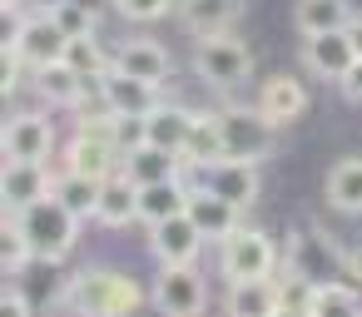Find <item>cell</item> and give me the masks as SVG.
<instances>
[{"mask_svg": "<svg viewBox=\"0 0 362 317\" xmlns=\"http://www.w3.org/2000/svg\"><path fill=\"white\" fill-rule=\"evenodd\" d=\"M60 297L75 317H134L149 302L139 277H129L124 268H80Z\"/></svg>", "mask_w": 362, "mask_h": 317, "instance_id": "6da1fadb", "label": "cell"}, {"mask_svg": "<svg viewBox=\"0 0 362 317\" xmlns=\"http://www.w3.org/2000/svg\"><path fill=\"white\" fill-rule=\"evenodd\" d=\"M283 268L288 273H303L308 282H352L357 277V253L337 248V238L317 223H298L288 228L283 238Z\"/></svg>", "mask_w": 362, "mask_h": 317, "instance_id": "7a4b0ae2", "label": "cell"}, {"mask_svg": "<svg viewBox=\"0 0 362 317\" xmlns=\"http://www.w3.org/2000/svg\"><path fill=\"white\" fill-rule=\"evenodd\" d=\"M16 218H21V228H25L30 248H35V263H65L75 253V243H80V228H85V218H75L55 193L30 203V208H21Z\"/></svg>", "mask_w": 362, "mask_h": 317, "instance_id": "3957f363", "label": "cell"}, {"mask_svg": "<svg viewBox=\"0 0 362 317\" xmlns=\"http://www.w3.org/2000/svg\"><path fill=\"white\" fill-rule=\"evenodd\" d=\"M194 75L209 85V90H243L248 80H253V50L233 35V30H223V35H204L199 45H194Z\"/></svg>", "mask_w": 362, "mask_h": 317, "instance_id": "277c9868", "label": "cell"}, {"mask_svg": "<svg viewBox=\"0 0 362 317\" xmlns=\"http://www.w3.org/2000/svg\"><path fill=\"white\" fill-rule=\"evenodd\" d=\"M218 129H223V154L243 159V164H263L278 149V124L258 109V104H223L218 109Z\"/></svg>", "mask_w": 362, "mask_h": 317, "instance_id": "5b68a950", "label": "cell"}, {"mask_svg": "<svg viewBox=\"0 0 362 317\" xmlns=\"http://www.w3.org/2000/svg\"><path fill=\"white\" fill-rule=\"evenodd\" d=\"M0 45H16L30 70H45V65H60V60H65L70 35H65V30L50 20V11L40 6V11H16V16H6V40H0Z\"/></svg>", "mask_w": 362, "mask_h": 317, "instance_id": "8992f818", "label": "cell"}, {"mask_svg": "<svg viewBox=\"0 0 362 317\" xmlns=\"http://www.w3.org/2000/svg\"><path fill=\"white\" fill-rule=\"evenodd\" d=\"M149 302L159 317H204L209 312V277L199 273V263H164L154 273Z\"/></svg>", "mask_w": 362, "mask_h": 317, "instance_id": "52a82bcc", "label": "cell"}, {"mask_svg": "<svg viewBox=\"0 0 362 317\" xmlns=\"http://www.w3.org/2000/svg\"><path fill=\"white\" fill-rule=\"evenodd\" d=\"M0 154L6 164H50L55 154V124L45 109H11L0 129Z\"/></svg>", "mask_w": 362, "mask_h": 317, "instance_id": "ba28073f", "label": "cell"}, {"mask_svg": "<svg viewBox=\"0 0 362 317\" xmlns=\"http://www.w3.org/2000/svg\"><path fill=\"white\" fill-rule=\"evenodd\" d=\"M218 273L228 282H248V277H273L278 273V248L268 233L258 228H238L218 243Z\"/></svg>", "mask_w": 362, "mask_h": 317, "instance_id": "9c48e42d", "label": "cell"}, {"mask_svg": "<svg viewBox=\"0 0 362 317\" xmlns=\"http://www.w3.org/2000/svg\"><path fill=\"white\" fill-rule=\"evenodd\" d=\"M159 90H164V85H149V80L124 75V70H110V75L95 85V100H100L110 114H119V119H149V114L164 104Z\"/></svg>", "mask_w": 362, "mask_h": 317, "instance_id": "30bf717a", "label": "cell"}, {"mask_svg": "<svg viewBox=\"0 0 362 317\" xmlns=\"http://www.w3.org/2000/svg\"><path fill=\"white\" fill-rule=\"evenodd\" d=\"M357 65V45L347 30H327V35H303V70L322 85H342L347 70Z\"/></svg>", "mask_w": 362, "mask_h": 317, "instance_id": "8fae6325", "label": "cell"}, {"mask_svg": "<svg viewBox=\"0 0 362 317\" xmlns=\"http://www.w3.org/2000/svg\"><path fill=\"white\" fill-rule=\"evenodd\" d=\"M30 90L40 95V104L45 109H90V100H95V85L70 65V60H60V65H45V70H35L30 75Z\"/></svg>", "mask_w": 362, "mask_h": 317, "instance_id": "7c38bea8", "label": "cell"}, {"mask_svg": "<svg viewBox=\"0 0 362 317\" xmlns=\"http://www.w3.org/2000/svg\"><path fill=\"white\" fill-rule=\"evenodd\" d=\"M189 218H194V228L204 233V243H223L228 233H238L243 228V208L238 203H228V198H218L209 184H194V193H189V208H184Z\"/></svg>", "mask_w": 362, "mask_h": 317, "instance_id": "4fadbf2b", "label": "cell"}, {"mask_svg": "<svg viewBox=\"0 0 362 317\" xmlns=\"http://www.w3.org/2000/svg\"><path fill=\"white\" fill-rule=\"evenodd\" d=\"M204 248H209V243H204V233L194 228L189 213H174V218H164V223L149 228V258H154L159 268H164V263H199Z\"/></svg>", "mask_w": 362, "mask_h": 317, "instance_id": "5bb4252c", "label": "cell"}, {"mask_svg": "<svg viewBox=\"0 0 362 317\" xmlns=\"http://www.w3.org/2000/svg\"><path fill=\"white\" fill-rule=\"evenodd\" d=\"M55 179L60 174H50V164H6V169H0V208L21 213V208L50 198Z\"/></svg>", "mask_w": 362, "mask_h": 317, "instance_id": "9a60e30c", "label": "cell"}, {"mask_svg": "<svg viewBox=\"0 0 362 317\" xmlns=\"http://www.w3.org/2000/svg\"><path fill=\"white\" fill-rule=\"evenodd\" d=\"M278 129H288V124H298L303 114H308V104H313V95H308V85L298 80V75H268L263 85H258V100H253Z\"/></svg>", "mask_w": 362, "mask_h": 317, "instance_id": "2e32d148", "label": "cell"}, {"mask_svg": "<svg viewBox=\"0 0 362 317\" xmlns=\"http://www.w3.org/2000/svg\"><path fill=\"white\" fill-rule=\"evenodd\" d=\"M115 70H124V75H134V80H149V85H169L174 55H169L159 40H149V35H129V40L115 50Z\"/></svg>", "mask_w": 362, "mask_h": 317, "instance_id": "e0dca14e", "label": "cell"}, {"mask_svg": "<svg viewBox=\"0 0 362 317\" xmlns=\"http://www.w3.org/2000/svg\"><path fill=\"white\" fill-rule=\"evenodd\" d=\"M199 184H209L218 198H228V203H238V208H253L258 193H263V174H258V164H243V159H223V164L204 169Z\"/></svg>", "mask_w": 362, "mask_h": 317, "instance_id": "ac0fdd59", "label": "cell"}, {"mask_svg": "<svg viewBox=\"0 0 362 317\" xmlns=\"http://www.w3.org/2000/svg\"><path fill=\"white\" fill-rule=\"evenodd\" d=\"M174 16L194 40H204V35H223L243 20V0H179Z\"/></svg>", "mask_w": 362, "mask_h": 317, "instance_id": "d6986e66", "label": "cell"}, {"mask_svg": "<svg viewBox=\"0 0 362 317\" xmlns=\"http://www.w3.org/2000/svg\"><path fill=\"white\" fill-rule=\"evenodd\" d=\"M184 159L179 154H169V149H154V144H134V149H124V159H119V174H129L139 189L144 184H164V179H184Z\"/></svg>", "mask_w": 362, "mask_h": 317, "instance_id": "ffe728a7", "label": "cell"}, {"mask_svg": "<svg viewBox=\"0 0 362 317\" xmlns=\"http://www.w3.org/2000/svg\"><path fill=\"white\" fill-rule=\"evenodd\" d=\"M278 302V273L273 277H248V282H228L223 292V317H273Z\"/></svg>", "mask_w": 362, "mask_h": 317, "instance_id": "44dd1931", "label": "cell"}, {"mask_svg": "<svg viewBox=\"0 0 362 317\" xmlns=\"http://www.w3.org/2000/svg\"><path fill=\"white\" fill-rule=\"evenodd\" d=\"M322 198H327L332 213H347V218L362 213V154H347V159H337V164L327 169Z\"/></svg>", "mask_w": 362, "mask_h": 317, "instance_id": "7402d4cb", "label": "cell"}, {"mask_svg": "<svg viewBox=\"0 0 362 317\" xmlns=\"http://www.w3.org/2000/svg\"><path fill=\"white\" fill-rule=\"evenodd\" d=\"M223 129H218V109H194V124H189V144H184V164L189 169H214L223 164Z\"/></svg>", "mask_w": 362, "mask_h": 317, "instance_id": "603a6c76", "label": "cell"}, {"mask_svg": "<svg viewBox=\"0 0 362 317\" xmlns=\"http://www.w3.org/2000/svg\"><path fill=\"white\" fill-rule=\"evenodd\" d=\"M95 223L110 228V233L139 223V184H134L129 174H110V179H105V193H100V213H95Z\"/></svg>", "mask_w": 362, "mask_h": 317, "instance_id": "cb8c5ba5", "label": "cell"}, {"mask_svg": "<svg viewBox=\"0 0 362 317\" xmlns=\"http://www.w3.org/2000/svg\"><path fill=\"white\" fill-rule=\"evenodd\" d=\"M189 193H194V179H164V184H144L139 189V223L154 228L174 213L189 208Z\"/></svg>", "mask_w": 362, "mask_h": 317, "instance_id": "d4e9b609", "label": "cell"}, {"mask_svg": "<svg viewBox=\"0 0 362 317\" xmlns=\"http://www.w3.org/2000/svg\"><path fill=\"white\" fill-rule=\"evenodd\" d=\"M189 124H194V109H184V104H159V109L144 119V144L169 149V154H179V159H184Z\"/></svg>", "mask_w": 362, "mask_h": 317, "instance_id": "484cf974", "label": "cell"}, {"mask_svg": "<svg viewBox=\"0 0 362 317\" xmlns=\"http://www.w3.org/2000/svg\"><path fill=\"white\" fill-rule=\"evenodd\" d=\"M293 25L298 35H327L352 25V0H293Z\"/></svg>", "mask_w": 362, "mask_h": 317, "instance_id": "4316f807", "label": "cell"}, {"mask_svg": "<svg viewBox=\"0 0 362 317\" xmlns=\"http://www.w3.org/2000/svg\"><path fill=\"white\" fill-rule=\"evenodd\" d=\"M100 193H105V179H90V174H75V169H65L60 179H55V198L75 213V218H95L100 213Z\"/></svg>", "mask_w": 362, "mask_h": 317, "instance_id": "83f0119b", "label": "cell"}, {"mask_svg": "<svg viewBox=\"0 0 362 317\" xmlns=\"http://www.w3.org/2000/svg\"><path fill=\"white\" fill-rule=\"evenodd\" d=\"M25 263H35V248H30L21 218L6 213V218H0V273H6V277H21Z\"/></svg>", "mask_w": 362, "mask_h": 317, "instance_id": "f1b7e54d", "label": "cell"}, {"mask_svg": "<svg viewBox=\"0 0 362 317\" xmlns=\"http://www.w3.org/2000/svg\"><path fill=\"white\" fill-rule=\"evenodd\" d=\"M45 11H50V20H55L70 40L100 35V20H105V16H95L90 6H80V0H45Z\"/></svg>", "mask_w": 362, "mask_h": 317, "instance_id": "f546056e", "label": "cell"}, {"mask_svg": "<svg viewBox=\"0 0 362 317\" xmlns=\"http://www.w3.org/2000/svg\"><path fill=\"white\" fill-rule=\"evenodd\" d=\"M313 317H362V292L352 282H322L313 297Z\"/></svg>", "mask_w": 362, "mask_h": 317, "instance_id": "4dcf8cb0", "label": "cell"}, {"mask_svg": "<svg viewBox=\"0 0 362 317\" xmlns=\"http://www.w3.org/2000/svg\"><path fill=\"white\" fill-rule=\"evenodd\" d=\"M65 60H70V65H75V70H80V75H85L90 85H100V80H105V75L115 70V55H110V50H105V45H100L95 35H90V40H70Z\"/></svg>", "mask_w": 362, "mask_h": 317, "instance_id": "1f68e13d", "label": "cell"}, {"mask_svg": "<svg viewBox=\"0 0 362 317\" xmlns=\"http://www.w3.org/2000/svg\"><path fill=\"white\" fill-rule=\"evenodd\" d=\"M174 11H179V0H115V16H124L134 25H154V20L174 16Z\"/></svg>", "mask_w": 362, "mask_h": 317, "instance_id": "d6a6232c", "label": "cell"}, {"mask_svg": "<svg viewBox=\"0 0 362 317\" xmlns=\"http://www.w3.org/2000/svg\"><path fill=\"white\" fill-rule=\"evenodd\" d=\"M0 317H35V302L21 292L16 277H6V292H0Z\"/></svg>", "mask_w": 362, "mask_h": 317, "instance_id": "836d02e7", "label": "cell"}, {"mask_svg": "<svg viewBox=\"0 0 362 317\" xmlns=\"http://www.w3.org/2000/svg\"><path fill=\"white\" fill-rule=\"evenodd\" d=\"M337 90H342V100H347V104H362V60L347 70V80H342Z\"/></svg>", "mask_w": 362, "mask_h": 317, "instance_id": "e575fe53", "label": "cell"}, {"mask_svg": "<svg viewBox=\"0 0 362 317\" xmlns=\"http://www.w3.org/2000/svg\"><path fill=\"white\" fill-rule=\"evenodd\" d=\"M347 35H352V45H357V60H362V16H352V25H347Z\"/></svg>", "mask_w": 362, "mask_h": 317, "instance_id": "d590c367", "label": "cell"}, {"mask_svg": "<svg viewBox=\"0 0 362 317\" xmlns=\"http://www.w3.org/2000/svg\"><path fill=\"white\" fill-rule=\"evenodd\" d=\"M273 317H313V307H278Z\"/></svg>", "mask_w": 362, "mask_h": 317, "instance_id": "8d00e7d4", "label": "cell"}, {"mask_svg": "<svg viewBox=\"0 0 362 317\" xmlns=\"http://www.w3.org/2000/svg\"><path fill=\"white\" fill-rule=\"evenodd\" d=\"M16 11H25V0H0V16H16Z\"/></svg>", "mask_w": 362, "mask_h": 317, "instance_id": "74e56055", "label": "cell"}, {"mask_svg": "<svg viewBox=\"0 0 362 317\" xmlns=\"http://www.w3.org/2000/svg\"><path fill=\"white\" fill-rule=\"evenodd\" d=\"M80 6H90V11H95V16H105V11H110V6H115V0H80Z\"/></svg>", "mask_w": 362, "mask_h": 317, "instance_id": "f35d334b", "label": "cell"}, {"mask_svg": "<svg viewBox=\"0 0 362 317\" xmlns=\"http://www.w3.org/2000/svg\"><path fill=\"white\" fill-rule=\"evenodd\" d=\"M357 277H362V248H357Z\"/></svg>", "mask_w": 362, "mask_h": 317, "instance_id": "ab89813d", "label": "cell"}]
</instances>
